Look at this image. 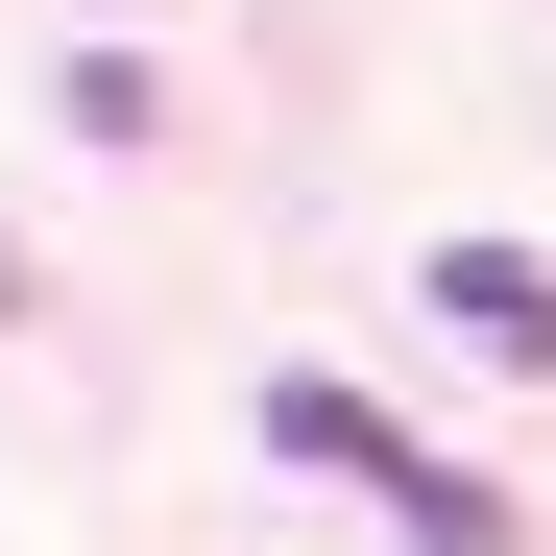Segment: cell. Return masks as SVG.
<instances>
[{
    "label": "cell",
    "instance_id": "6da1fadb",
    "mask_svg": "<svg viewBox=\"0 0 556 556\" xmlns=\"http://www.w3.org/2000/svg\"><path fill=\"white\" fill-rule=\"evenodd\" d=\"M435 315L484 339V363H556V266L532 242H435Z\"/></svg>",
    "mask_w": 556,
    "mask_h": 556
}]
</instances>
